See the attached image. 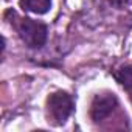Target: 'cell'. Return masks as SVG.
I'll return each mask as SVG.
<instances>
[{"label": "cell", "mask_w": 132, "mask_h": 132, "mask_svg": "<svg viewBox=\"0 0 132 132\" xmlns=\"http://www.w3.org/2000/svg\"><path fill=\"white\" fill-rule=\"evenodd\" d=\"M13 25L17 30L23 44L28 45L30 48H40L47 42L48 30H47L45 23L36 22L30 17H20V19L14 20Z\"/></svg>", "instance_id": "cell-1"}, {"label": "cell", "mask_w": 132, "mask_h": 132, "mask_svg": "<svg viewBox=\"0 0 132 132\" xmlns=\"http://www.w3.org/2000/svg\"><path fill=\"white\" fill-rule=\"evenodd\" d=\"M73 107H75V104H73L72 96L65 92H54L47 100L48 118L56 126H61L69 120V117L73 112Z\"/></svg>", "instance_id": "cell-2"}, {"label": "cell", "mask_w": 132, "mask_h": 132, "mask_svg": "<svg viewBox=\"0 0 132 132\" xmlns=\"http://www.w3.org/2000/svg\"><path fill=\"white\" fill-rule=\"evenodd\" d=\"M118 100L113 93H100L93 98L92 101V107H90V117L95 123L103 121L104 118H107L113 109L117 107Z\"/></svg>", "instance_id": "cell-3"}, {"label": "cell", "mask_w": 132, "mask_h": 132, "mask_svg": "<svg viewBox=\"0 0 132 132\" xmlns=\"http://www.w3.org/2000/svg\"><path fill=\"white\" fill-rule=\"evenodd\" d=\"M20 6L34 14H45L51 8V0H20Z\"/></svg>", "instance_id": "cell-4"}, {"label": "cell", "mask_w": 132, "mask_h": 132, "mask_svg": "<svg viewBox=\"0 0 132 132\" xmlns=\"http://www.w3.org/2000/svg\"><path fill=\"white\" fill-rule=\"evenodd\" d=\"M113 76L127 92L132 93V64H126L123 67H120L113 73Z\"/></svg>", "instance_id": "cell-5"}, {"label": "cell", "mask_w": 132, "mask_h": 132, "mask_svg": "<svg viewBox=\"0 0 132 132\" xmlns=\"http://www.w3.org/2000/svg\"><path fill=\"white\" fill-rule=\"evenodd\" d=\"M132 0H110V3L115 6V8H123V6H126L127 3H130Z\"/></svg>", "instance_id": "cell-6"}]
</instances>
